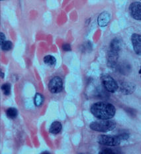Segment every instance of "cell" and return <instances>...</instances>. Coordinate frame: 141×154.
<instances>
[{
  "instance_id": "obj_1",
  "label": "cell",
  "mask_w": 141,
  "mask_h": 154,
  "mask_svg": "<svg viewBox=\"0 0 141 154\" xmlns=\"http://www.w3.org/2000/svg\"><path fill=\"white\" fill-rule=\"evenodd\" d=\"M115 108L113 104L99 102L91 106V112L95 118L100 120H110L115 114Z\"/></svg>"
},
{
  "instance_id": "obj_2",
  "label": "cell",
  "mask_w": 141,
  "mask_h": 154,
  "mask_svg": "<svg viewBox=\"0 0 141 154\" xmlns=\"http://www.w3.org/2000/svg\"><path fill=\"white\" fill-rule=\"evenodd\" d=\"M115 127H116V124L115 122L110 120H101L93 122L89 125V128L92 130L99 131V132H107L114 130Z\"/></svg>"
},
{
  "instance_id": "obj_3",
  "label": "cell",
  "mask_w": 141,
  "mask_h": 154,
  "mask_svg": "<svg viewBox=\"0 0 141 154\" xmlns=\"http://www.w3.org/2000/svg\"><path fill=\"white\" fill-rule=\"evenodd\" d=\"M101 80L105 88L108 92L113 93L116 92L118 89V85L117 82L115 81L113 77L107 74H103L101 76Z\"/></svg>"
},
{
  "instance_id": "obj_4",
  "label": "cell",
  "mask_w": 141,
  "mask_h": 154,
  "mask_svg": "<svg viewBox=\"0 0 141 154\" xmlns=\"http://www.w3.org/2000/svg\"><path fill=\"white\" fill-rule=\"evenodd\" d=\"M121 139L117 136H107V135H101L98 138V142L99 144L110 146H118L121 143Z\"/></svg>"
},
{
  "instance_id": "obj_5",
  "label": "cell",
  "mask_w": 141,
  "mask_h": 154,
  "mask_svg": "<svg viewBox=\"0 0 141 154\" xmlns=\"http://www.w3.org/2000/svg\"><path fill=\"white\" fill-rule=\"evenodd\" d=\"M49 89L51 93L56 94L60 92L63 89V83L61 78L55 76L50 80L49 84Z\"/></svg>"
},
{
  "instance_id": "obj_6",
  "label": "cell",
  "mask_w": 141,
  "mask_h": 154,
  "mask_svg": "<svg viewBox=\"0 0 141 154\" xmlns=\"http://www.w3.org/2000/svg\"><path fill=\"white\" fill-rule=\"evenodd\" d=\"M130 14L133 19L136 20H141V3L135 2L129 6Z\"/></svg>"
},
{
  "instance_id": "obj_7",
  "label": "cell",
  "mask_w": 141,
  "mask_h": 154,
  "mask_svg": "<svg viewBox=\"0 0 141 154\" xmlns=\"http://www.w3.org/2000/svg\"><path fill=\"white\" fill-rule=\"evenodd\" d=\"M131 42L134 52L139 55H141V35L136 33L133 34L131 36Z\"/></svg>"
},
{
  "instance_id": "obj_8",
  "label": "cell",
  "mask_w": 141,
  "mask_h": 154,
  "mask_svg": "<svg viewBox=\"0 0 141 154\" xmlns=\"http://www.w3.org/2000/svg\"><path fill=\"white\" fill-rule=\"evenodd\" d=\"M111 19V15L107 11H104L98 16V23L99 26L101 27H106L109 24Z\"/></svg>"
},
{
  "instance_id": "obj_9",
  "label": "cell",
  "mask_w": 141,
  "mask_h": 154,
  "mask_svg": "<svg viewBox=\"0 0 141 154\" xmlns=\"http://www.w3.org/2000/svg\"><path fill=\"white\" fill-rule=\"evenodd\" d=\"M121 92L124 94H130L135 90V85L130 82H123L120 86Z\"/></svg>"
},
{
  "instance_id": "obj_10",
  "label": "cell",
  "mask_w": 141,
  "mask_h": 154,
  "mask_svg": "<svg viewBox=\"0 0 141 154\" xmlns=\"http://www.w3.org/2000/svg\"><path fill=\"white\" fill-rule=\"evenodd\" d=\"M121 49V42L120 40L117 38H113L110 44V52L118 53V51Z\"/></svg>"
},
{
  "instance_id": "obj_11",
  "label": "cell",
  "mask_w": 141,
  "mask_h": 154,
  "mask_svg": "<svg viewBox=\"0 0 141 154\" xmlns=\"http://www.w3.org/2000/svg\"><path fill=\"white\" fill-rule=\"evenodd\" d=\"M62 124L59 122H54L50 125L49 131L51 134H57L60 132L62 130Z\"/></svg>"
},
{
  "instance_id": "obj_12",
  "label": "cell",
  "mask_w": 141,
  "mask_h": 154,
  "mask_svg": "<svg viewBox=\"0 0 141 154\" xmlns=\"http://www.w3.org/2000/svg\"><path fill=\"white\" fill-rule=\"evenodd\" d=\"M44 62L48 65L54 66L56 63V59L52 55H46L44 57Z\"/></svg>"
},
{
  "instance_id": "obj_13",
  "label": "cell",
  "mask_w": 141,
  "mask_h": 154,
  "mask_svg": "<svg viewBox=\"0 0 141 154\" xmlns=\"http://www.w3.org/2000/svg\"><path fill=\"white\" fill-rule=\"evenodd\" d=\"M6 114H7L9 118L14 119V118L17 116L18 112L17 109L15 108H9L8 109L7 111H6Z\"/></svg>"
},
{
  "instance_id": "obj_14",
  "label": "cell",
  "mask_w": 141,
  "mask_h": 154,
  "mask_svg": "<svg viewBox=\"0 0 141 154\" xmlns=\"http://www.w3.org/2000/svg\"><path fill=\"white\" fill-rule=\"evenodd\" d=\"M34 102L36 106H40L44 102L43 96L41 94H39V93H37V94H36V95L34 96Z\"/></svg>"
},
{
  "instance_id": "obj_15",
  "label": "cell",
  "mask_w": 141,
  "mask_h": 154,
  "mask_svg": "<svg viewBox=\"0 0 141 154\" xmlns=\"http://www.w3.org/2000/svg\"><path fill=\"white\" fill-rule=\"evenodd\" d=\"M12 46H13V44L11 41H5L4 43L1 44L2 49L3 51H9L10 49H11Z\"/></svg>"
},
{
  "instance_id": "obj_16",
  "label": "cell",
  "mask_w": 141,
  "mask_h": 154,
  "mask_svg": "<svg viewBox=\"0 0 141 154\" xmlns=\"http://www.w3.org/2000/svg\"><path fill=\"white\" fill-rule=\"evenodd\" d=\"M2 90L5 95L8 96L11 93V85L9 83H5V84L2 85Z\"/></svg>"
},
{
  "instance_id": "obj_17",
  "label": "cell",
  "mask_w": 141,
  "mask_h": 154,
  "mask_svg": "<svg viewBox=\"0 0 141 154\" xmlns=\"http://www.w3.org/2000/svg\"><path fill=\"white\" fill-rule=\"evenodd\" d=\"M99 154H118L115 152H114L113 150L110 149H105L104 150L101 151L99 153Z\"/></svg>"
},
{
  "instance_id": "obj_18",
  "label": "cell",
  "mask_w": 141,
  "mask_h": 154,
  "mask_svg": "<svg viewBox=\"0 0 141 154\" xmlns=\"http://www.w3.org/2000/svg\"><path fill=\"white\" fill-rule=\"evenodd\" d=\"M121 140H127L128 138H129V134H128L127 133H123V134H121L119 135H118L117 136Z\"/></svg>"
},
{
  "instance_id": "obj_19",
  "label": "cell",
  "mask_w": 141,
  "mask_h": 154,
  "mask_svg": "<svg viewBox=\"0 0 141 154\" xmlns=\"http://www.w3.org/2000/svg\"><path fill=\"white\" fill-rule=\"evenodd\" d=\"M62 49L65 51H71V46L68 43H64L62 45Z\"/></svg>"
},
{
  "instance_id": "obj_20",
  "label": "cell",
  "mask_w": 141,
  "mask_h": 154,
  "mask_svg": "<svg viewBox=\"0 0 141 154\" xmlns=\"http://www.w3.org/2000/svg\"><path fill=\"white\" fill-rule=\"evenodd\" d=\"M5 41V35L3 33H1V44L4 43Z\"/></svg>"
},
{
  "instance_id": "obj_21",
  "label": "cell",
  "mask_w": 141,
  "mask_h": 154,
  "mask_svg": "<svg viewBox=\"0 0 141 154\" xmlns=\"http://www.w3.org/2000/svg\"><path fill=\"white\" fill-rule=\"evenodd\" d=\"M41 154H50V153L49 152H43Z\"/></svg>"
},
{
  "instance_id": "obj_22",
  "label": "cell",
  "mask_w": 141,
  "mask_h": 154,
  "mask_svg": "<svg viewBox=\"0 0 141 154\" xmlns=\"http://www.w3.org/2000/svg\"><path fill=\"white\" fill-rule=\"evenodd\" d=\"M139 73V75H140V77H141V66H140V68Z\"/></svg>"
},
{
  "instance_id": "obj_23",
  "label": "cell",
  "mask_w": 141,
  "mask_h": 154,
  "mask_svg": "<svg viewBox=\"0 0 141 154\" xmlns=\"http://www.w3.org/2000/svg\"><path fill=\"white\" fill-rule=\"evenodd\" d=\"M4 74L2 72V78H4Z\"/></svg>"
}]
</instances>
